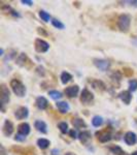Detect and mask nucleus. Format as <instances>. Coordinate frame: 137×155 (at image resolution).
<instances>
[{"label":"nucleus","mask_w":137,"mask_h":155,"mask_svg":"<svg viewBox=\"0 0 137 155\" xmlns=\"http://www.w3.org/2000/svg\"><path fill=\"white\" fill-rule=\"evenodd\" d=\"M10 97V92L8 88L5 85H1L0 87V99H1V105H2V112H4V105H7Z\"/></svg>","instance_id":"7ed1b4c3"},{"label":"nucleus","mask_w":137,"mask_h":155,"mask_svg":"<svg viewBox=\"0 0 137 155\" xmlns=\"http://www.w3.org/2000/svg\"><path fill=\"white\" fill-rule=\"evenodd\" d=\"M69 135H70V137L72 138H76L77 137H76V131L74 130V129H72V130L69 131Z\"/></svg>","instance_id":"e433bc0d"},{"label":"nucleus","mask_w":137,"mask_h":155,"mask_svg":"<svg viewBox=\"0 0 137 155\" xmlns=\"http://www.w3.org/2000/svg\"><path fill=\"white\" fill-rule=\"evenodd\" d=\"M58 127L60 128L62 133H66L67 131H68V124H67L66 122H61V123H59Z\"/></svg>","instance_id":"cd10ccee"},{"label":"nucleus","mask_w":137,"mask_h":155,"mask_svg":"<svg viewBox=\"0 0 137 155\" xmlns=\"http://www.w3.org/2000/svg\"><path fill=\"white\" fill-rule=\"evenodd\" d=\"M65 155H74V154L73 153H70V152H69V153H66Z\"/></svg>","instance_id":"79ce46f5"},{"label":"nucleus","mask_w":137,"mask_h":155,"mask_svg":"<svg viewBox=\"0 0 137 155\" xmlns=\"http://www.w3.org/2000/svg\"><path fill=\"white\" fill-rule=\"evenodd\" d=\"M78 91H80V89H78V86L77 85H74V86H70V87H67L66 89H65V94H66L68 97H76L78 94Z\"/></svg>","instance_id":"6e6552de"},{"label":"nucleus","mask_w":137,"mask_h":155,"mask_svg":"<svg viewBox=\"0 0 137 155\" xmlns=\"http://www.w3.org/2000/svg\"><path fill=\"white\" fill-rule=\"evenodd\" d=\"M124 140H125V143L129 146L131 145H134L136 143V135L132 131H128V132L125 135L124 137Z\"/></svg>","instance_id":"9d476101"},{"label":"nucleus","mask_w":137,"mask_h":155,"mask_svg":"<svg viewBox=\"0 0 137 155\" xmlns=\"http://www.w3.org/2000/svg\"><path fill=\"white\" fill-rule=\"evenodd\" d=\"M120 98L122 99V102L126 105H129L130 102L132 99V95L130 91H123V92L120 93Z\"/></svg>","instance_id":"4468645a"},{"label":"nucleus","mask_w":137,"mask_h":155,"mask_svg":"<svg viewBox=\"0 0 137 155\" xmlns=\"http://www.w3.org/2000/svg\"><path fill=\"white\" fill-rule=\"evenodd\" d=\"M15 140L19 141V142H24V141L26 140V135H21V133H19V135H16Z\"/></svg>","instance_id":"7c9ffc66"},{"label":"nucleus","mask_w":137,"mask_h":155,"mask_svg":"<svg viewBox=\"0 0 137 155\" xmlns=\"http://www.w3.org/2000/svg\"><path fill=\"white\" fill-rule=\"evenodd\" d=\"M129 3L133 6H137V1H129Z\"/></svg>","instance_id":"58836bf2"},{"label":"nucleus","mask_w":137,"mask_h":155,"mask_svg":"<svg viewBox=\"0 0 137 155\" xmlns=\"http://www.w3.org/2000/svg\"><path fill=\"white\" fill-rule=\"evenodd\" d=\"M72 124L75 128H80V127H86L87 124L85 123V121L83 119H80V118H75L72 120Z\"/></svg>","instance_id":"aec40b11"},{"label":"nucleus","mask_w":137,"mask_h":155,"mask_svg":"<svg viewBox=\"0 0 137 155\" xmlns=\"http://www.w3.org/2000/svg\"><path fill=\"white\" fill-rule=\"evenodd\" d=\"M34 46H35L36 52H38V53H45V52H48V49H50V44L41 38H37L35 41V44H34Z\"/></svg>","instance_id":"20e7f679"},{"label":"nucleus","mask_w":137,"mask_h":155,"mask_svg":"<svg viewBox=\"0 0 137 155\" xmlns=\"http://www.w3.org/2000/svg\"><path fill=\"white\" fill-rule=\"evenodd\" d=\"M94 64L97 68H99L100 70H102V71H105V70L109 68L110 63L108 62L107 60H104V59H95Z\"/></svg>","instance_id":"423d86ee"},{"label":"nucleus","mask_w":137,"mask_h":155,"mask_svg":"<svg viewBox=\"0 0 137 155\" xmlns=\"http://www.w3.org/2000/svg\"><path fill=\"white\" fill-rule=\"evenodd\" d=\"M109 150L111 152H112L113 154H115V155H123L125 153L124 151H123V149L121 147L119 146H117V145H115V146H111L109 147Z\"/></svg>","instance_id":"393cba45"},{"label":"nucleus","mask_w":137,"mask_h":155,"mask_svg":"<svg viewBox=\"0 0 137 155\" xmlns=\"http://www.w3.org/2000/svg\"><path fill=\"white\" fill-rule=\"evenodd\" d=\"M130 24H131V17L129 15H121L118 19V26H119L120 30L123 32H127L129 30Z\"/></svg>","instance_id":"f03ea898"},{"label":"nucleus","mask_w":137,"mask_h":155,"mask_svg":"<svg viewBox=\"0 0 137 155\" xmlns=\"http://www.w3.org/2000/svg\"><path fill=\"white\" fill-rule=\"evenodd\" d=\"M48 95H50L51 97H52L53 99H55V100L60 99V98H61L62 96H63L61 92H59V91H57V90H51V91H48Z\"/></svg>","instance_id":"5701e85b"},{"label":"nucleus","mask_w":137,"mask_h":155,"mask_svg":"<svg viewBox=\"0 0 137 155\" xmlns=\"http://www.w3.org/2000/svg\"><path fill=\"white\" fill-rule=\"evenodd\" d=\"M124 74H125V76L130 77V76H132V74H133V70L130 69V68H125L124 69Z\"/></svg>","instance_id":"473e14b6"},{"label":"nucleus","mask_w":137,"mask_h":155,"mask_svg":"<svg viewBox=\"0 0 137 155\" xmlns=\"http://www.w3.org/2000/svg\"><path fill=\"white\" fill-rule=\"evenodd\" d=\"M90 83H91L92 87L95 89V90L100 91V92H102V91H104L106 89L105 84H104L102 81H99V80H92Z\"/></svg>","instance_id":"f8f14e48"},{"label":"nucleus","mask_w":137,"mask_h":155,"mask_svg":"<svg viewBox=\"0 0 137 155\" xmlns=\"http://www.w3.org/2000/svg\"><path fill=\"white\" fill-rule=\"evenodd\" d=\"M22 3L27 4V5H29V6L33 5V1H30V0H22Z\"/></svg>","instance_id":"c9c22d12"},{"label":"nucleus","mask_w":137,"mask_h":155,"mask_svg":"<svg viewBox=\"0 0 137 155\" xmlns=\"http://www.w3.org/2000/svg\"><path fill=\"white\" fill-rule=\"evenodd\" d=\"M0 55H3V49H1V50H0Z\"/></svg>","instance_id":"a19ab883"},{"label":"nucleus","mask_w":137,"mask_h":155,"mask_svg":"<svg viewBox=\"0 0 137 155\" xmlns=\"http://www.w3.org/2000/svg\"><path fill=\"white\" fill-rule=\"evenodd\" d=\"M56 105H57L58 110H59L62 114H65V113H67L69 111V105H68V102H58Z\"/></svg>","instance_id":"6ab92c4d"},{"label":"nucleus","mask_w":137,"mask_h":155,"mask_svg":"<svg viewBox=\"0 0 137 155\" xmlns=\"http://www.w3.org/2000/svg\"><path fill=\"white\" fill-rule=\"evenodd\" d=\"M15 56H16V51H11L10 52V53H9V56H7V57H5V58H4V60H10L11 59V58H13V57H15Z\"/></svg>","instance_id":"72a5a7b5"},{"label":"nucleus","mask_w":137,"mask_h":155,"mask_svg":"<svg viewBox=\"0 0 137 155\" xmlns=\"http://www.w3.org/2000/svg\"><path fill=\"white\" fill-rule=\"evenodd\" d=\"M91 137L92 135L90 131H83V132H80V135H78V138H80V141L83 144H87V143L91 140Z\"/></svg>","instance_id":"f3484780"},{"label":"nucleus","mask_w":137,"mask_h":155,"mask_svg":"<svg viewBox=\"0 0 137 155\" xmlns=\"http://www.w3.org/2000/svg\"><path fill=\"white\" fill-rule=\"evenodd\" d=\"M132 44H133L134 46H136V47H137V38L133 39V41H132Z\"/></svg>","instance_id":"ea45409f"},{"label":"nucleus","mask_w":137,"mask_h":155,"mask_svg":"<svg viewBox=\"0 0 137 155\" xmlns=\"http://www.w3.org/2000/svg\"><path fill=\"white\" fill-rule=\"evenodd\" d=\"M39 17L42 19L45 22H48V21H50V19H51L50 14H48L45 11H39Z\"/></svg>","instance_id":"bb28decb"},{"label":"nucleus","mask_w":137,"mask_h":155,"mask_svg":"<svg viewBox=\"0 0 137 155\" xmlns=\"http://www.w3.org/2000/svg\"><path fill=\"white\" fill-rule=\"evenodd\" d=\"M52 24L54 25V27L58 28V29H64V24L61 22V21L57 20V19H53L52 20Z\"/></svg>","instance_id":"a878e982"},{"label":"nucleus","mask_w":137,"mask_h":155,"mask_svg":"<svg viewBox=\"0 0 137 155\" xmlns=\"http://www.w3.org/2000/svg\"><path fill=\"white\" fill-rule=\"evenodd\" d=\"M37 31H38V33H39V34L43 35V36H46V35H48V32H46L45 30L43 29V28H40V27H39Z\"/></svg>","instance_id":"f704fd0d"},{"label":"nucleus","mask_w":137,"mask_h":155,"mask_svg":"<svg viewBox=\"0 0 137 155\" xmlns=\"http://www.w3.org/2000/svg\"><path fill=\"white\" fill-rule=\"evenodd\" d=\"M36 105L39 110H45L48 105V102L46 100L45 97L43 96H39V97L36 98Z\"/></svg>","instance_id":"ddd939ff"},{"label":"nucleus","mask_w":137,"mask_h":155,"mask_svg":"<svg viewBox=\"0 0 137 155\" xmlns=\"http://www.w3.org/2000/svg\"><path fill=\"white\" fill-rule=\"evenodd\" d=\"M18 130H19V133L23 135H29L30 132V126L28 123H21L20 125L18 126Z\"/></svg>","instance_id":"dca6fc26"},{"label":"nucleus","mask_w":137,"mask_h":155,"mask_svg":"<svg viewBox=\"0 0 137 155\" xmlns=\"http://www.w3.org/2000/svg\"><path fill=\"white\" fill-rule=\"evenodd\" d=\"M10 87L13 89V93L16 95L20 96V97H23L26 93V87L24 86V84L22 83L21 81H19L17 79H13L11 80L10 82Z\"/></svg>","instance_id":"f257e3e1"},{"label":"nucleus","mask_w":137,"mask_h":155,"mask_svg":"<svg viewBox=\"0 0 137 155\" xmlns=\"http://www.w3.org/2000/svg\"><path fill=\"white\" fill-rule=\"evenodd\" d=\"M51 153H52V155H59V150H58V149H53Z\"/></svg>","instance_id":"4c0bfd02"},{"label":"nucleus","mask_w":137,"mask_h":155,"mask_svg":"<svg viewBox=\"0 0 137 155\" xmlns=\"http://www.w3.org/2000/svg\"><path fill=\"white\" fill-rule=\"evenodd\" d=\"M102 123H103V118L100 116H95L93 117L92 119V124L94 126H96V127H99L100 125H102Z\"/></svg>","instance_id":"b1692460"},{"label":"nucleus","mask_w":137,"mask_h":155,"mask_svg":"<svg viewBox=\"0 0 137 155\" xmlns=\"http://www.w3.org/2000/svg\"><path fill=\"white\" fill-rule=\"evenodd\" d=\"M93 99H94L93 93L90 92L88 89H83L82 91V94H80V102H82V103H83V105H89Z\"/></svg>","instance_id":"39448f33"},{"label":"nucleus","mask_w":137,"mask_h":155,"mask_svg":"<svg viewBox=\"0 0 137 155\" xmlns=\"http://www.w3.org/2000/svg\"><path fill=\"white\" fill-rule=\"evenodd\" d=\"M96 135L98 137V140L100 141L101 143H106L111 140V135H110V132H107V130H103V131H100V132H97Z\"/></svg>","instance_id":"9b49d317"},{"label":"nucleus","mask_w":137,"mask_h":155,"mask_svg":"<svg viewBox=\"0 0 137 155\" xmlns=\"http://www.w3.org/2000/svg\"><path fill=\"white\" fill-rule=\"evenodd\" d=\"M129 90L134 92V91L137 90V81L136 80H131L129 81Z\"/></svg>","instance_id":"c85d7f7f"},{"label":"nucleus","mask_w":137,"mask_h":155,"mask_svg":"<svg viewBox=\"0 0 137 155\" xmlns=\"http://www.w3.org/2000/svg\"><path fill=\"white\" fill-rule=\"evenodd\" d=\"M2 130H3L4 135H6V137H9V135H10L11 133L13 132V123H11V121H9V120L4 121L3 128H2Z\"/></svg>","instance_id":"1a4fd4ad"},{"label":"nucleus","mask_w":137,"mask_h":155,"mask_svg":"<svg viewBox=\"0 0 137 155\" xmlns=\"http://www.w3.org/2000/svg\"><path fill=\"white\" fill-rule=\"evenodd\" d=\"M37 145L40 149H46L48 146H50V141L46 140V138H39L37 141Z\"/></svg>","instance_id":"4be33fe9"},{"label":"nucleus","mask_w":137,"mask_h":155,"mask_svg":"<svg viewBox=\"0 0 137 155\" xmlns=\"http://www.w3.org/2000/svg\"><path fill=\"white\" fill-rule=\"evenodd\" d=\"M28 115H29V111H28V109H27V108H25V107L19 108V109L15 113L16 118L19 119V120H22V119L27 118Z\"/></svg>","instance_id":"0eeeda50"},{"label":"nucleus","mask_w":137,"mask_h":155,"mask_svg":"<svg viewBox=\"0 0 137 155\" xmlns=\"http://www.w3.org/2000/svg\"><path fill=\"white\" fill-rule=\"evenodd\" d=\"M132 155H137V151H135V152H133V153H132Z\"/></svg>","instance_id":"37998d69"},{"label":"nucleus","mask_w":137,"mask_h":155,"mask_svg":"<svg viewBox=\"0 0 137 155\" xmlns=\"http://www.w3.org/2000/svg\"><path fill=\"white\" fill-rule=\"evenodd\" d=\"M71 79H72V76H71L69 72H67V71L62 72V74H61V82L64 84V85H66L68 82H70Z\"/></svg>","instance_id":"412c9836"},{"label":"nucleus","mask_w":137,"mask_h":155,"mask_svg":"<svg viewBox=\"0 0 137 155\" xmlns=\"http://www.w3.org/2000/svg\"><path fill=\"white\" fill-rule=\"evenodd\" d=\"M34 126H35V128L38 131H40V132H42V133L48 132V127H46L45 122H43L41 120H37V121H35V123H34Z\"/></svg>","instance_id":"2eb2a0df"},{"label":"nucleus","mask_w":137,"mask_h":155,"mask_svg":"<svg viewBox=\"0 0 137 155\" xmlns=\"http://www.w3.org/2000/svg\"><path fill=\"white\" fill-rule=\"evenodd\" d=\"M36 72L39 74V76H45V68H43L42 66H38L36 68Z\"/></svg>","instance_id":"2f4dec72"},{"label":"nucleus","mask_w":137,"mask_h":155,"mask_svg":"<svg viewBox=\"0 0 137 155\" xmlns=\"http://www.w3.org/2000/svg\"><path fill=\"white\" fill-rule=\"evenodd\" d=\"M121 79H122V76H121V74L119 71H115V72H113V74H111V80H112L113 82L118 81V83H120Z\"/></svg>","instance_id":"c756f323"},{"label":"nucleus","mask_w":137,"mask_h":155,"mask_svg":"<svg viewBox=\"0 0 137 155\" xmlns=\"http://www.w3.org/2000/svg\"><path fill=\"white\" fill-rule=\"evenodd\" d=\"M27 62H30V60L28 59L27 55L25 53L20 54V56L17 58V64L20 66H26Z\"/></svg>","instance_id":"a211bd4d"}]
</instances>
